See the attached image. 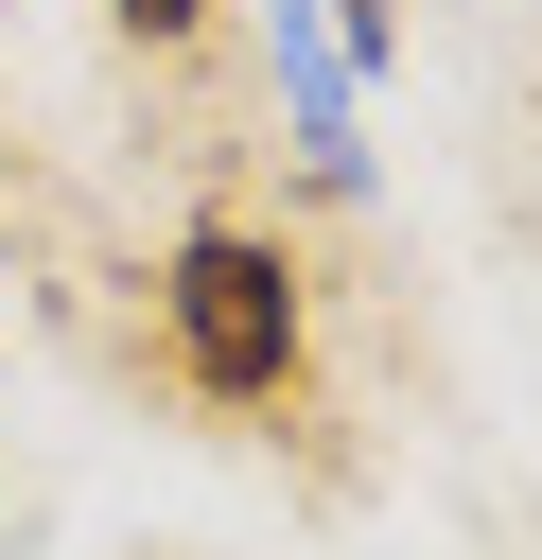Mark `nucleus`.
I'll use <instances>...</instances> for the list:
<instances>
[{"label": "nucleus", "instance_id": "f03ea898", "mask_svg": "<svg viewBox=\"0 0 542 560\" xmlns=\"http://www.w3.org/2000/svg\"><path fill=\"white\" fill-rule=\"evenodd\" d=\"M315 18H332V52H350V88H367V70L402 52V0H315Z\"/></svg>", "mask_w": 542, "mask_h": 560}, {"label": "nucleus", "instance_id": "f257e3e1", "mask_svg": "<svg viewBox=\"0 0 542 560\" xmlns=\"http://www.w3.org/2000/svg\"><path fill=\"white\" fill-rule=\"evenodd\" d=\"M157 350H175V385L192 402H297V368H315V298H297V245L280 228H245V210H192L175 245H157Z\"/></svg>", "mask_w": 542, "mask_h": 560}, {"label": "nucleus", "instance_id": "7ed1b4c3", "mask_svg": "<svg viewBox=\"0 0 542 560\" xmlns=\"http://www.w3.org/2000/svg\"><path fill=\"white\" fill-rule=\"evenodd\" d=\"M105 18H122L140 52H192V35H210V0H105Z\"/></svg>", "mask_w": 542, "mask_h": 560}]
</instances>
